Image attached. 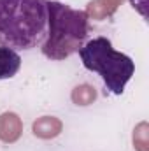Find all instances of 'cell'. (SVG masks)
<instances>
[{"mask_svg": "<svg viewBox=\"0 0 149 151\" xmlns=\"http://www.w3.org/2000/svg\"><path fill=\"white\" fill-rule=\"evenodd\" d=\"M47 30V0H0V46L30 51Z\"/></svg>", "mask_w": 149, "mask_h": 151, "instance_id": "obj_1", "label": "cell"}, {"mask_svg": "<svg viewBox=\"0 0 149 151\" xmlns=\"http://www.w3.org/2000/svg\"><path fill=\"white\" fill-rule=\"evenodd\" d=\"M90 35L86 11L74 9L58 0H47V30L40 51L47 60L60 62L79 53Z\"/></svg>", "mask_w": 149, "mask_h": 151, "instance_id": "obj_2", "label": "cell"}, {"mask_svg": "<svg viewBox=\"0 0 149 151\" xmlns=\"http://www.w3.org/2000/svg\"><path fill=\"white\" fill-rule=\"evenodd\" d=\"M79 56L84 69L100 76L105 90L112 95H121L135 72L133 60L128 55L116 51L107 37L86 40L79 49Z\"/></svg>", "mask_w": 149, "mask_h": 151, "instance_id": "obj_3", "label": "cell"}, {"mask_svg": "<svg viewBox=\"0 0 149 151\" xmlns=\"http://www.w3.org/2000/svg\"><path fill=\"white\" fill-rule=\"evenodd\" d=\"M21 69V56L18 51L0 46V81L11 79Z\"/></svg>", "mask_w": 149, "mask_h": 151, "instance_id": "obj_4", "label": "cell"}]
</instances>
